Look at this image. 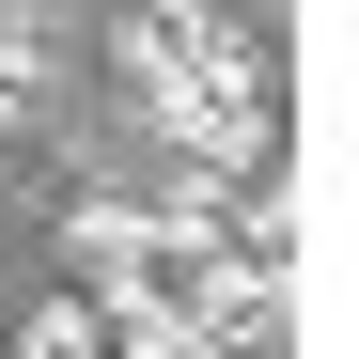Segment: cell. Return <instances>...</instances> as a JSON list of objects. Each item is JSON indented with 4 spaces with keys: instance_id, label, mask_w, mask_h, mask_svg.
Instances as JSON below:
<instances>
[{
    "instance_id": "2",
    "label": "cell",
    "mask_w": 359,
    "mask_h": 359,
    "mask_svg": "<svg viewBox=\"0 0 359 359\" xmlns=\"http://www.w3.org/2000/svg\"><path fill=\"white\" fill-rule=\"evenodd\" d=\"M32 63H47V32H32V16H0V141L32 126Z\"/></svg>"
},
{
    "instance_id": "1",
    "label": "cell",
    "mask_w": 359,
    "mask_h": 359,
    "mask_svg": "<svg viewBox=\"0 0 359 359\" xmlns=\"http://www.w3.org/2000/svg\"><path fill=\"white\" fill-rule=\"evenodd\" d=\"M79 250H94V266H156V219H141V203H79Z\"/></svg>"
},
{
    "instance_id": "3",
    "label": "cell",
    "mask_w": 359,
    "mask_h": 359,
    "mask_svg": "<svg viewBox=\"0 0 359 359\" xmlns=\"http://www.w3.org/2000/svg\"><path fill=\"white\" fill-rule=\"evenodd\" d=\"M16 344H32V359H79V344H94V297H47V313H32Z\"/></svg>"
}]
</instances>
